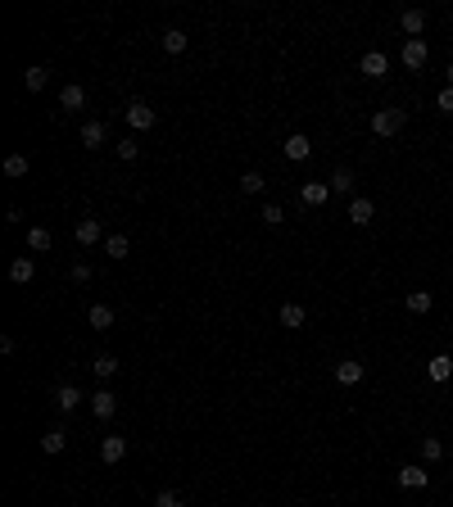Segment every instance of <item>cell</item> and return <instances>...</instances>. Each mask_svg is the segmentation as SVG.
<instances>
[{
  "instance_id": "cell-27",
  "label": "cell",
  "mask_w": 453,
  "mask_h": 507,
  "mask_svg": "<svg viewBox=\"0 0 453 507\" xmlns=\"http://www.w3.org/2000/svg\"><path fill=\"white\" fill-rule=\"evenodd\" d=\"M163 50L181 55V50H186V32H181V27H168V32H163Z\"/></svg>"
},
{
  "instance_id": "cell-23",
  "label": "cell",
  "mask_w": 453,
  "mask_h": 507,
  "mask_svg": "<svg viewBox=\"0 0 453 507\" xmlns=\"http://www.w3.org/2000/svg\"><path fill=\"white\" fill-rule=\"evenodd\" d=\"M77 404H82V394H77L73 385H60V390H55V408H60V413H73Z\"/></svg>"
},
{
  "instance_id": "cell-37",
  "label": "cell",
  "mask_w": 453,
  "mask_h": 507,
  "mask_svg": "<svg viewBox=\"0 0 453 507\" xmlns=\"http://www.w3.org/2000/svg\"><path fill=\"white\" fill-rule=\"evenodd\" d=\"M449 86H453V64H449Z\"/></svg>"
},
{
  "instance_id": "cell-9",
  "label": "cell",
  "mask_w": 453,
  "mask_h": 507,
  "mask_svg": "<svg viewBox=\"0 0 453 507\" xmlns=\"http://www.w3.org/2000/svg\"><path fill=\"white\" fill-rule=\"evenodd\" d=\"M104 141H109V127H104V118H100V122H95V118H91V122H82V145H86V150H100Z\"/></svg>"
},
{
  "instance_id": "cell-8",
  "label": "cell",
  "mask_w": 453,
  "mask_h": 507,
  "mask_svg": "<svg viewBox=\"0 0 453 507\" xmlns=\"http://www.w3.org/2000/svg\"><path fill=\"white\" fill-rule=\"evenodd\" d=\"M372 217H377V204H372V199H363V195H354L349 199V222L354 227H368Z\"/></svg>"
},
{
  "instance_id": "cell-17",
  "label": "cell",
  "mask_w": 453,
  "mask_h": 507,
  "mask_svg": "<svg viewBox=\"0 0 453 507\" xmlns=\"http://www.w3.org/2000/svg\"><path fill=\"white\" fill-rule=\"evenodd\" d=\"M304 322H308L304 304H281V327H286V331H300Z\"/></svg>"
},
{
  "instance_id": "cell-11",
  "label": "cell",
  "mask_w": 453,
  "mask_h": 507,
  "mask_svg": "<svg viewBox=\"0 0 453 507\" xmlns=\"http://www.w3.org/2000/svg\"><path fill=\"white\" fill-rule=\"evenodd\" d=\"M363 376H368V367H363V362H354V358L335 362V380H340V385H358Z\"/></svg>"
},
{
  "instance_id": "cell-5",
  "label": "cell",
  "mask_w": 453,
  "mask_h": 507,
  "mask_svg": "<svg viewBox=\"0 0 453 507\" xmlns=\"http://www.w3.org/2000/svg\"><path fill=\"white\" fill-rule=\"evenodd\" d=\"M91 413H95V422H109V417L118 413V394H109V390H95V394H91Z\"/></svg>"
},
{
  "instance_id": "cell-4",
  "label": "cell",
  "mask_w": 453,
  "mask_h": 507,
  "mask_svg": "<svg viewBox=\"0 0 453 507\" xmlns=\"http://www.w3.org/2000/svg\"><path fill=\"white\" fill-rule=\"evenodd\" d=\"M358 73H363V78H372V82H377V78H385V73H390V59H385L381 50H368V55L358 59Z\"/></svg>"
},
{
  "instance_id": "cell-34",
  "label": "cell",
  "mask_w": 453,
  "mask_h": 507,
  "mask_svg": "<svg viewBox=\"0 0 453 507\" xmlns=\"http://www.w3.org/2000/svg\"><path fill=\"white\" fill-rule=\"evenodd\" d=\"M435 109L440 113H453V86H445V91L435 95Z\"/></svg>"
},
{
  "instance_id": "cell-14",
  "label": "cell",
  "mask_w": 453,
  "mask_h": 507,
  "mask_svg": "<svg viewBox=\"0 0 453 507\" xmlns=\"http://www.w3.org/2000/svg\"><path fill=\"white\" fill-rule=\"evenodd\" d=\"M32 276H36V263H32V258H14V263H9V281H14V285H27V281H32Z\"/></svg>"
},
{
  "instance_id": "cell-7",
  "label": "cell",
  "mask_w": 453,
  "mask_h": 507,
  "mask_svg": "<svg viewBox=\"0 0 453 507\" xmlns=\"http://www.w3.org/2000/svg\"><path fill=\"white\" fill-rule=\"evenodd\" d=\"M100 457H104V462H123V457H127V439H123V435H104L100 439Z\"/></svg>"
},
{
  "instance_id": "cell-24",
  "label": "cell",
  "mask_w": 453,
  "mask_h": 507,
  "mask_svg": "<svg viewBox=\"0 0 453 507\" xmlns=\"http://www.w3.org/2000/svg\"><path fill=\"white\" fill-rule=\"evenodd\" d=\"M403 304H408V313H431V308H435L431 290H408V299H403Z\"/></svg>"
},
{
  "instance_id": "cell-19",
  "label": "cell",
  "mask_w": 453,
  "mask_h": 507,
  "mask_svg": "<svg viewBox=\"0 0 453 507\" xmlns=\"http://www.w3.org/2000/svg\"><path fill=\"white\" fill-rule=\"evenodd\" d=\"M86 322H91L95 331H109V327H113V308H109V304H91V313H86Z\"/></svg>"
},
{
  "instance_id": "cell-3",
  "label": "cell",
  "mask_w": 453,
  "mask_h": 507,
  "mask_svg": "<svg viewBox=\"0 0 453 507\" xmlns=\"http://www.w3.org/2000/svg\"><path fill=\"white\" fill-rule=\"evenodd\" d=\"M399 59H403V69H426V59H431V50H426V41H403V50H399Z\"/></svg>"
},
{
  "instance_id": "cell-32",
  "label": "cell",
  "mask_w": 453,
  "mask_h": 507,
  "mask_svg": "<svg viewBox=\"0 0 453 507\" xmlns=\"http://www.w3.org/2000/svg\"><path fill=\"white\" fill-rule=\"evenodd\" d=\"M258 217H263V222H267V227H281V222H286V213H281V204H263V213H258Z\"/></svg>"
},
{
  "instance_id": "cell-1",
  "label": "cell",
  "mask_w": 453,
  "mask_h": 507,
  "mask_svg": "<svg viewBox=\"0 0 453 507\" xmlns=\"http://www.w3.org/2000/svg\"><path fill=\"white\" fill-rule=\"evenodd\" d=\"M403 118H408L403 109H377L372 113V131H377V136H394V131L403 127Z\"/></svg>"
},
{
  "instance_id": "cell-10",
  "label": "cell",
  "mask_w": 453,
  "mask_h": 507,
  "mask_svg": "<svg viewBox=\"0 0 453 507\" xmlns=\"http://www.w3.org/2000/svg\"><path fill=\"white\" fill-rule=\"evenodd\" d=\"M403 32H408V41H421V32H426V9H403Z\"/></svg>"
},
{
  "instance_id": "cell-22",
  "label": "cell",
  "mask_w": 453,
  "mask_h": 507,
  "mask_svg": "<svg viewBox=\"0 0 453 507\" xmlns=\"http://www.w3.org/2000/svg\"><path fill=\"white\" fill-rule=\"evenodd\" d=\"M100 241V217H82L77 222V245H95Z\"/></svg>"
},
{
  "instance_id": "cell-28",
  "label": "cell",
  "mask_w": 453,
  "mask_h": 507,
  "mask_svg": "<svg viewBox=\"0 0 453 507\" xmlns=\"http://www.w3.org/2000/svg\"><path fill=\"white\" fill-rule=\"evenodd\" d=\"M91 371H95L100 380H104V376H113V371H118V358H113V353H100V358L91 362Z\"/></svg>"
},
{
  "instance_id": "cell-35",
  "label": "cell",
  "mask_w": 453,
  "mask_h": 507,
  "mask_svg": "<svg viewBox=\"0 0 453 507\" xmlns=\"http://www.w3.org/2000/svg\"><path fill=\"white\" fill-rule=\"evenodd\" d=\"M154 507H186V503H181V499H177V494H172V490H163L159 499H154Z\"/></svg>"
},
{
  "instance_id": "cell-26",
  "label": "cell",
  "mask_w": 453,
  "mask_h": 507,
  "mask_svg": "<svg viewBox=\"0 0 453 507\" xmlns=\"http://www.w3.org/2000/svg\"><path fill=\"white\" fill-rule=\"evenodd\" d=\"M445 457V444L435 435H421V462H440Z\"/></svg>"
},
{
  "instance_id": "cell-29",
  "label": "cell",
  "mask_w": 453,
  "mask_h": 507,
  "mask_svg": "<svg viewBox=\"0 0 453 507\" xmlns=\"http://www.w3.org/2000/svg\"><path fill=\"white\" fill-rule=\"evenodd\" d=\"M23 82H27V91H41V86L50 82V69H41V64H36V69L23 73Z\"/></svg>"
},
{
  "instance_id": "cell-25",
  "label": "cell",
  "mask_w": 453,
  "mask_h": 507,
  "mask_svg": "<svg viewBox=\"0 0 453 507\" xmlns=\"http://www.w3.org/2000/svg\"><path fill=\"white\" fill-rule=\"evenodd\" d=\"M27 250L46 254V250H50V231H46V227H27Z\"/></svg>"
},
{
  "instance_id": "cell-33",
  "label": "cell",
  "mask_w": 453,
  "mask_h": 507,
  "mask_svg": "<svg viewBox=\"0 0 453 507\" xmlns=\"http://www.w3.org/2000/svg\"><path fill=\"white\" fill-rule=\"evenodd\" d=\"M141 155V145H137V136H127V141H118V159H127V164H132V159H137Z\"/></svg>"
},
{
  "instance_id": "cell-18",
  "label": "cell",
  "mask_w": 453,
  "mask_h": 507,
  "mask_svg": "<svg viewBox=\"0 0 453 507\" xmlns=\"http://www.w3.org/2000/svg\"><path fill=\"white\" fill-rule=\"evenodd\" d=\"M326 186H331V195H354V172L349 168H335Z\"/></svg>"
},
{
  "instance_id": "cell-20",
  "label": "cell",
  "mask_w": 453,
  "mask_h": 507,
  "mask_svg": "<svg viewBox=\"0 0 453 507\" xmlns=\"http://www.w3.org/2000/svg\"><path fill=\"white\" fill-rule=\"evenodd\" d=\"M64 444H69V435H64V426H50V430H46V435H41V448H46V453H64Z\"/></svg>"
},
{
  "instance_id": "cell-30",
  "label": "cell",
  "mask_w": 453,
  "mask_h": 507,
  "mask_svg": "<svg viewBox=\"0 0 453 507\" xmlns=\"http://www.w3.org/2000/svg\"><path fill=\"white\" fill-rule=\"evenodd\" d=\"M263 172H245V177H240V190H245V195H263Z\"/></svg>"
},
{
  "instance_id": "cell-2",
  "label": "cell",
  "mask_w": 453,
  "mask_h": 507,
  "mask_svg": "<svg viewBox=\"0 0 453 507\" xmlns=\"http://www.w3.org/2000/svg\"><path fill=\"white\" fill-rule=\"evenodd\" d=\"M123 118H127L132 131H150V127H154V109H150L146 100H132L127 109H123Z\"/></svg>"
},
{
  "instance_id": "cell-16",
  "label": "cell",
  "mask_w": 453,
  "mask_h": 507,
  "mask_svg": "<svg viewBox=\"0 0 453 507\" xmlns=\"http://www.w3.org/2000/svg\"><path fill=\"white\" fill-rule=\"evenodd\" d=\"M82 104H86V91H82L77 82H69V86L60 91V109H64V113H73V109H82Z\"/></svg>"
},
{
  "instance_id": "cell-6",
  "label": "cell",
  "mask_w": 453,
  "mask_h": 507,
  "mask_svg": "<svg viewBox=\"0 0 453 507\" xmlns=\"http://www.w3.org/2000/svg\"><path fill=\"white\" fill-rule=\"evenodd\" d=\"M300 199H304L308 208H322L326 199H331V186H326V181H304V186H300Z\"/></svg>"
},
{
  "instance_id": "cell-13",
  "label": "cell",
  "mask_w": 453,
  "mask_h": 507,
  "mask_svg": "<svg viewBox=\"0 0 453 507\" xmlns=\"http://www.w3.org/2000/svg\"><path fill=\"white\" fill-rule=\"evenodd\" d=\"M426 376L435 380V385H445V380L453 376V358H449V353H435V358L426 362Z\"/></svg>"
},
{
  "instance_id": "cell-12",
  "label": "cell",
  "mask_w": 453,
  "mask_h": 507,
  "mask_svg": "<svg viewBox=\"0 0 453 507\" xmlns=\"http://www.w3.org/2000/svg\"><path fill=\"white\" fill-rule=\"evenodd\" d=\"M286 159H295V164H300V159H308V155H313V141H308L304 136V131H295V136H286Z\"/></svg>"
},
{
  "instance_id": "cell-31",
  "label": "cell",
  "mask_w": 453,
  "mask_h": 507,
  "mask_svg": "<svg viewBox=\"0 0 453 507\" xmlns=\"http://www.w3.org/2000/svg\"><path fill=\"white\" fill-rule=\"evenodd\" d=\"M5 177H27V155H9L5 159Z\"/></svg>"
},
{
  "instance_id": "cell-36",
  "label": "cell",
  "mask_w": 453,
  "mask_h": 507,
  "mask_svg": "<svg viewBox=\"0 0 453 507\" xmlns=\"http://www.w3.org/2000/svg\"><path fill=\"white\" fill-rule=\"evenodd\" d=\"M73 281H77V285H86V281H91V267L77 263V267H73Z\"/></svg>"
},
{
  "instance_id": "cell-21",
  "label": "cell",
  "mask_w": 453,
  "mask_h": 507,
  "mask_svg": "<svg viewBox=\"0 0 453 507\" xmlns=\"http://www.w3.org/2000/svg\"><path fill=\"white\" fill-rule=\"evenodd\" d=\"M127 254H132V241H127V236H109V241H104V258H113V263H123Z\"/></svg>"
},
{
  "instance_id": "cell-15",
  "label": "cell",
  "mask_w": 453,
  "mask_h": 507,
  "mask_svg": "<svg viewBox=\"0 0 453 507\" xmlns=\"http://www.w3.org/2000/svg\"><path fill=\"white\" fill-rule=\"evenodd\" d=\"M399 485L403 490H426V466H399Z\"/></svg>"
}]
</instances>
